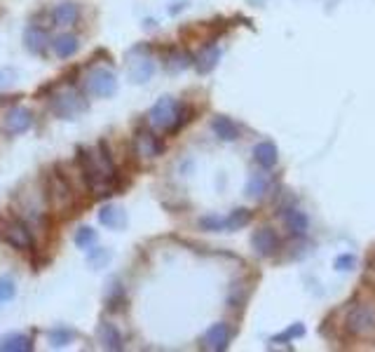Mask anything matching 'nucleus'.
I'll return each instance as SVG.
<instances>
[{
	"label": "nucleus",
	"mask_w": 375,
	"mask_h": 352,
	"mask_svg": "<svg viewBox=\"0 0 375 352\" xmlns=\"http://www.w3.org/2000/svg\"><path fill=\"white\" fill-rule=\"evenodd\" d=\"M78 167L94 198H108L118 191V169L106 141H99V153L78 148Z\"/></svg>",
	"instance_id": "obj_1"
},
{
	"label": "nucleus",
	"mask_w": 375,
	"mask_h": 352,
	"mask_svg": "<svg viewBox=\"0 0 375 352\" xmlns=\"http://www.w3.org/2000/svg\"><path fill=\"white\" fill-rule=\"evenodd\" d=\"M45 193H47V198H50L52 209L59 214L69 216L73 212V207H76V193H73V186H71L69 176L64 174L62 165H57L50 174H47Z\"/></svg>",
	"instance_id": "obj_2"
},
{
	"label": "nucleus",
	"mask_w": 375,
	"mask_h": 352,
	"mask_svg": "<svg viewBox=\"0 0 375 352\" xmlns=\"http://www.w3.org/2000/svg\"><path fill=\"white\" fill-rule=\"evenodd\" d=\"M345 331L352 338H373L375 336V306L368 303H354L347 310Z\"/></svg>",
	"instance_id": "obj_3"
},
{
	"label": "nucleus",
	"mask_w": 375,
	"mask_h": 352,
	"mask_svg": "<svg viewBox=\"0 0 375 352\" xmlns=\"http://www.w3.org/2000/svg\"><path fill=\"white\" fill-rule=\"evenodd\" d=\"M50 108L59 120H76L83 113L90 111V101H87L78 90H64L52 97Z\"/></svg>",
	"instance_id": "obj_4"
},
{
	"label": "nucleus",
	"mask_w": 375,
	"mask_h": 352,
	"mask_svg": "<svg viewBox=\"0 0 375 352\" xmlns=\"http://www.w3.org/2000/svg\"><path fill=\"white\" fill-rule=\"evenodd\" d=\"M181 104L174 97H160L148 111V125L157 132H174V125L178 120Z\"/></svg>",
	"instance_id": "obj_5"
},
{
	"label": "nucleus",
	"mask_w": 375,
	"mask_h": 352,
	"mask_svg": "<svg viewBox=\"0 0 375 352\" xmlns=\"http://www.w3.org/2000/svg\"><path fill=\"white\" fill-rule=\"evenodd\" d=\"M0 240L12 249H17V252H29V249H33V242H36L29 223L24 219H8L0 223Z\"/></svg>",
	"instance_id": "obj_6"
},
{
	"label": "nucleus",
	"mask_w": 375,
	"mask_h": 352,
	"mask_svg": "<svg viewBox=\"0 0 375 352\" xmlns=\"http://www.w3.org/2000/svg\"><path fill=\"white\" fill-rule=\"evenodd\" d=\"M85 90L97 99H111L118 92V76L106 66H97L85 76Z\"/></svg>",
	"instance_id": "obj_7"
},
{
	"label": "nucleus",
	"mask_w": 375,
	"mask_h": 352,
	"mask_svg": "<svg viewBox=\"0 0 375 352\" xmlns=\"http://www.w3.org/2000/svg\"><path fill=\"white\" fill-rule=\"evenodd\" d=\"M0 127L8 134H24L33 127V113L26 106H10L0 115Z\"/></svg>",
	"instance_id": "obj_8"
},
{
	"label": "nucleus",
	"mask_w": 375,
	"mask_h": 352,
	"mask_svg": "<svg viewBox=\"0 0 375 352\" xmlns=\"http://www.w3.org/2000/svg\"><path fill=\"white\" fill-rule=\"evenodd\" d=\"M134 52H136V57L129 59V80L136 85H146L155 76V62L146 54L148 52L146 47H139V50H134Z\"/></svg>",
	"instance_id": "obj_9"
},
{
	"label": "nucleus",
	"mask_w": 375,
	"mask_h": 352,
	"mask_svg": "<svg viewBox=\"0 0 375 352\" xmlns=\"http://www.w3.org/2000/svg\"><path fill=\"white\" fill-rule=\"evenodd\" d=\"M251 247L253 252H256L258 256H263V259H270V256H274L279 252V238L277 233H274L272 228H258L256 233L251 235Z\"/></svg>",
	"instance_id": "obj_10"
},
{
	"label": "nucleus",
	"mask_w": 375,
	"mask_h": 352,
	"mask_svg": "<svg viewBox=\"0 0 375 352\" xmlns=\"http://www.w3.org/2000/svg\"><path fill=\"white\" fill-rule=\"evenodd\" d=\"M230 338H232V331L225 322L211 324V327L206 329V334L202 336V348L211 352H223L227 350V345H230Z\"/></svg>",
	"instance_id": "obj_11"
},
{
	"label": "nucleus",
	"mask_w": 375,
	"mask_h": 352,
	"mask_svg": "<svg viewBox=\"0 0 375 352\" xmlns=\"http://www.w3.org/2000/svg\"><path fill=\"white\" fill-rule=\"evenodd\" d=\"M134 151H136L141 158H157L164 151V144L155 137V132L150 130H136L134 134Z\"/></svg>",
	"instance_id": "obj_12"
},
{
	"label": "nucleus",
	"mask_w": 375,
	"mask_h": 352,
	"mask_svg": "<svg viewBox=\"0 0 375 352\" xmlns=\"http://www.w3.org/2000/svg\"><path fill=\"white\" fill-rule=\"evenodd\" d=\"M24 45H26V50H29L31 54H45L47 47H50L52 43H50V38H47L45 29L31 24L29 29H26V33H24Z\"/></svg>",
	"instance_id": "obj_13"
},
{
	"label": "nucleus",
	"mask_w": 375,
	"mask_h": 352,
	"mask_svg": "<svg viewBox=\"0 0 375 352\" xmlns=\"http://www.w3.org/2000/svg\"><path fill=\"white\" fill-rule=\"evenodd\" d=\"M284 226L293 238H305L307 230H310V219H307L305 212L291 207V209H286V214H284Z\"/></svg>",
	"instance_id": "obj_14"
},
{
	"label": "nucleus",
	"mask_w": 375,
	"mask_h": 352,
	"mask_svg": "<svg viewBox=\"0 0 375 352\" xmlns=\"http://www.w3.org/2000/svg\"><path fill=\"white\" fill-rule=\"evenodd\" d=\"M218 59H220V50L216 45H204L202 50L195 59H192V64H195V69L199 76H206V73H211L213 69L218 66Z\"/></svg>",
	"instance_id": "obj_15"
},
{
	"label": "nucleus",
	"mask_w": 375,
	"mask_h": 352,
	"mask_svg": "<svg viewBox=\"0 0 375 352\" xmlns=\"http://www.w3.org/2000/svg\"><path fill=\"white\" fill-rule=\"evenodd\" d=\"M33 338L22 334V331H12V334L0 336V352H31Z\"/></svg>",
	"instance_id": "obj_16"
},
{
	"label": "nucleus",
	"mask_w": 375,
	"mask_h": 352,
	"mask_svg": "<svg viewBox=\"0 0 375 352\" xmlns=\"http://www.w3.org/2000/svg\"><path fill=\"white\" fill-rule=\"evenodd\" d=\"M99 223L106 228L122 230L127 226V212L118 205H104L101 209H99Z\"/></svg>",
	"instance_id": "obj_17"
},
{
	"label": "nucleus",
	"mask_w": 375,
	"mask_h": 352,
	"mask_svg": "<svg viewBox=\"0 0 375 352\" xmlns=\"http://www.w3.org/2000/svg\"><path fill=\"white\" fill-rule=\"evenodd\" d=\"M80 19V8L71 0H64V3L55 5L52 10V22L57 26H76V22Z\"/></svg>",
	"instance_id": "obj_18"
},
{
	"label": "nucleus",
	"mask_w": 375,
	"mask_h": 352,
	"mask_svg": "<svg viewBox=\"0 0 375 352\" xmlns=\"http://www.w3.org/2000/svg\"><path fill=\"white\" fill-rule=\"evenodd\" d=\"M52 50H55L59 59H71L80 50V38L76 33H62V36L52 40Z\"/></svg>",
	"instance_id": "obj_19"
},
{
	"label": "nucleus",
	"mask_w": 375,
	"mask_h": 352,
	"mask_svg": "<svg viewBox=\"0 0 375 352\" xmlns=\"http://www.w3.org/2000/svg\"><path fill=\"white\" fill-rule=\"evenodd\" d=\"M253 160H256V165H260L263 169L274 167V165H277V160H279L277 146H274L272 141H260V144L253 146Z\"/></svg>",
	"instance_id": "obj_20"
},
{
	"label": "nucleus",
	"mask_w": 375,
	"mask_h": 352,
	"mask_svg": "<svg viewBox=\"0 0 375 352\" xmlns=\"http://www.w3.org/2000/svg\"><path fill=\"white\" fill-rule=\"evenodd\" d=\"M211 130L220 141H237L239 139V127L232 123L227 115H216L211 120Z\"/></svg>",
	"instance_id": "obj_21"
},
{
	"label": "nucleus",
	"mask_w": 375,
	"mask_h": 352,
	"mask_svg": "<svg viewBox=\"0 0 375 352\" xmlns=\"http://www.w3.org/2000/svg\"><path fill=\"white\" fill-rule=\"evenodd\" d=\"M99 341L104 343L106 350H122L125 343H122V334L115 324L111 322H101L99 324Z\"/></svg>",
	"instance_id": "obj_22"
},
{
	"label": "nucleus",
	"mask_w": 375,
	"mask_h": 352,
	"mask_svg": "<svg viewBox=\"0 0 375 352\" xmlns=\"http://www.w3.org/2000/svg\"><path fill=\"white\" fill-rule=\"evenodd\" d=\"M270 176L265 172H253L249 176V181H246V198L251 200H263V195L270 191Z\"/></svg>",
	"instance_id": "obj_23"
},
{
	"label": "nucleus",
	"mask_w": 375,
	"mask_h": 352,
	"mask_svg": "<svg viewBox=\"0 0 375 352\" xmlns=\"http://www.w3.org/2000/svg\"><path fill=\"white\" fill-rule=\"evenodd\" d=\"M47 341H50V345L55 350L66 348L69 343L76 341V331H73L71 327H55V329L47 331Z\"/></svg>",
	"instance_id": "obj_24"
},
{
	"label": "nucleus",
	"mask_w": 375,
	"mask_h": 352,
	"mask_svg": "<svg viewBox=\"0 0 375 352\" xmlns=\"http://www.w3.org/2000/svg\"><path fill=\"white\" fill-rule=\"evenodd\" d=\"M251 219H253V214L249 212V209H244V207L232 209V212L225 216V233H232V230L249 226Z\"/></svg>",
	"instance_id": "obj_25"
},
{
	"label": "nucleus",
	"mask_w": 375,
	"mask_h": 352,
	"mask_svg": "<svg viewBox=\"0 0 375 352\" xmlns=\"http://www.w3.org/2000/svg\"><path fill=\"white\" fill-rule=\"evenodd\" d=\"M192 64V57L188 52H183V50H174L167 54V69H169L171 73H181V71H185L188 66Z\"/></svg>",
	"instance_id": "obj_26"
},
{
	"label": "nucleus",
	"mask_w": 375,
	"mask_h": 352,
	"mask_svg": "<svg viewBox=\"0 0 375 352\" xmlns=\"http://www.w3.org/2000/svg\"><path fill=\"white\" fill-rule=\"evenodd\" d=\"M111 259H113L111 249H106V247H92L90 254H87V266H90L92 270H101V268L108 266Z\"/></svg>",
	"instance_id": "obj_27"
},
{
	"label": "nucleus",
	"mask_w": 375,
	"mask_h": 352,
	"mask_svg": "<svg viewBox=\"0 0 375 352\" xmlns=\"http://www.w3.org/2000/svg\"><path fill=\"white\" fill-rule=\"evenodd\" d=\"M73 242H76L78 249H92L97 245V230L90 226H80L73 235Z\"/></svg>",
	"instance_id": "obj_28"
},
{
	"label": "nucleus",
	"mask_w": 375,
	"mask_h": 352,
	"mask_svg": "<svg viewBox=\"0 0 375 352\" xmlns=\"http://www.w3.org/2000/svg\"><path fill=\"white\" fill-rule=\"evenodd\" d=\"M197 226L206 230V233H225V216H216V214L202 216L197 221Z\"/></svg>",
	"instance_id": "obj_29"
},
{
	"label": "nucleus",
	"mask_w": 375,
	"mask_h": 352,
	"mask_svg": "<svg viewBox=\"0 0 375 352\" xmlns=\"http://www.w3.org/2000/svg\"><path fill=\"white\" fill-rule=\"evenodd\" d=\"M17 296V282L15 277L5 275L0 277V303H10Z\"/></svg>",
	"instance_id": "obj_30"
},
{
	"label": "nucleus",
	"mask_w": 375,
	"mask_h": 352,
	"mask_svg": "<svg viewBox=\"0 0 375 352\" xmlns=\"http://www.w3.org/2000/svg\"><path fill=\"white\" fill-rule=\"evenodd\" d=\"M118 303H125V291H122V284L113 282L111 284V296L106 299V306H108V310H118L120 308Z\"/></svg>",
	"instance_id": "obj_31"
},
{
	"label": "nucleus",
	"mask_w": 375,
	"mask_h": 352,
	"mask_svg": "<svg viewBox=\"0 0 375 352\" xmlns=\"http://www.w3.org/2000/svg\"><path fill=\"white\" fill-rule=\"evenodd\" d=\"M300 336H305V327L303 324H293V327L286 329L284 334L274 336L272 343H289V341H293V338H300Z\"/></svg>",
	"instance_id": "obj_32"
},
{
	"label": "nucleus",
	"mask_w": 375,
	"mask_h": 352,
	"mask_svg": "<svg viewBox=\"0 0 375 352\" xmlns=\"http://www.w3.org/2000/svg\"><path fill=\"white\" fill-rule=\"evenodd\" d=\"M17 78H19V73H17V69H12V66H5V69H0V92L10 90V87L17 83Z\"/></svg>",
	"instance_id": "obj_33"
},
{
	"label": "nucleus",
	"mask_w": 375,
	"mask_h": 352,
	"mask_svg": "<svg viewBox=\"0 0 375 352\" xmlns=\"http://www.w3.org/2000/svg\"><path fill=\"white\" fill-rule=\"evenodd\" d=\"M354 266H357V256H354V254H340L336 259V270H340V273L354 270Z\"/></svg>",
	"instance_id": "obj_34"
}]
</instances>
